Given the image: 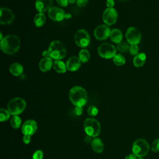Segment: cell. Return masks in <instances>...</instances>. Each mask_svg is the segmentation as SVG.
<instances>
[{
  "label": "cell",
  "instance_id": "1",
  "mask_svg": "<svg viewBox=\"0 0 159 159\" xmlns=\"http://www.w3.org/2000/svg\"><path fill=\"white\" fill-rule=\"evenodd\" d=\"M20 46L19 38L15 35H8L1 40V50L9 55H12L17 52Z\"/></svg>",
  "mask_w": 159,
  "mask_h": 159
},
{
  "label": "cell",
  "instance_id": "2",
  "mask_svg": "<svg viewBox=\"0 0 159 159\" xmlns=\"http://www.w3.org/2000/svg\"><path fill=\"white\" fill-rule=\"evenodd\" d=\"M69 98L71 102L76 106H83L88 100L86 90L78 86L73 87L69 92Z\"/></svg>",
  "mask_w": 159,
  "mask_h": 159
},
{
  "label": "cell",
  "instance_id": "3",
  "mask_svg": "<svg viewBox=\"0 0 159 159\" xmlns=\"http://www.w3.org/2000/svg\"><path fill=\"white\" fill-rule=\"evenodd\" d=\"M48 57L56 60H60L66 55V48L64 45L58 40L52 41L47 50Z\"/></svg>",
  "mask_w": 159,
  "mask_h": 159
},
{
  "label": "cell",
  "instance_id": "4",
  "mask_svg": "<svg viewBox=\"0 0 159 159\" xmlns=\"http://www.w3.org/2000/svg\"><path fill=\"white\" fill-rule=\"evenodd\" d=\"M84 129L87 135L96 137L101 132V125L98 120L93 118H87L84 122Z\"/></svg>",
  "mask_w": 159,
  "mask_h": 159
},
{
  "label": "cell",
  "instance_id": "5",
  "mask_svg": "<svg viewBox=\"0 0 159 159\" xmlns=\"http://www.w3.org/2000/svg\"><path fill=\"white\" fill-rule=\"evenodd\" d=\"M26 107L25 101L20 98H15L10 100L7 104V110L12 116L19 115Z\"/></svg>",
  "mask_w": 159,
  "mask_h": 159
},
{
  "label": "cell",
  "instance_id": "6",
  "mask_svg": "<svg viewBox=\"0 0 159 159\" xmlns=\"http://www.w3.org/2000/svg\"><path fill=\"white\" fill-rule=\"evenodd\" d=\"M132 149L133 154L137 157L142 158L148 153L149 151V145L145 140L139 139L134 142Z\"/></svg>",
  "mask_w": 159,
  "mask_h": 159
},
{
  "label": "cell",
  "instance_id": "7",
  "mask_svg": "<svg viewBox=\"0 0 159 159\" xmlns=\"http://www.w3.org/2000/svg\"><path fill=\"white\" fill-rule=\"evenodd\" d=\"M98 52L99 55L102 58L109 59L113 58L116 55V48L111 43H103L98 47Z\"/></svg>",
  "mask_w": 159,
  "mask_h": 159
},
{
  "label": "cell",
  "instance_id": "8",
  "mask_svg": "<svg viewBox=\"0 0 159 159\" xmlns=\"http://www.w3.org/2000/svg\"><path fill=\"white\" fill-rule=\"evenodd\" d=\"M74 39L76 44L81 48L88 46L90 42V37L88 32L84 29H80L75 34Z\"/></svg>",
  "mask_w": 159,
  "mask_h": 159
},
{
  "label": "cell",
  "instance_id": "9",
  "mask_svg": "<svg viewBox=\"0 0 159 159\" xmlns=\"http://www.w3.org/2000/svg\"><path fill=\"white\" fill-rule=\"evenodd\" d=\"M125 37L127 42L130 45H137L140 43L142 35L139 29L134 27H130L125 33Z\"/></svg>",
  "mask_w": 159,
  "mask_h": 159
},
{
  "label": "cell",
  "instance_id": "10",
  "mask_svg": "<svg viewBox=\"0 0 159 159\" xmlns=\"http://www.w3.org/2000/svg\"><path fill=\"white\" fill-rule=\"evenodd\" d=\"M117 12L114 8H107L102 14V20L107 25H112L117 19Z\"/></svg>",
  "mask_w": 159,
  "mask_h": 159
},
{
  "label": "cell",
  "instance_id": "11",
  "mask_svg": "<svg viewBox=\"0 0 159 159\" xmlns=\"http://www.w3.org/2000/svg\"><path fill=\"white\" fill-rule=\"evenodd\" d=\"M15 19L12 11L6 7H1L0 9V23L1 24H11Z\"/></svg>",
  "mask_w": 159,
  "mask_h": 159
},
{
  "label": "cell",
  "instance_id": "12",
  "mask_svg": "<svg viewBox=\"0 0 159 159\" xmlns=\"http://www.w3.org/2000/svg\"><path fill=\"white\" fill-rule=\"evenodd\" d=\"M111 30L108 26L102 24L97 26L94 30V35L99 40H104L110 36Z\"/></svg>",
  "mask_w": 159,
  "mask_h": 159
},
{
  "label": "cell",
  "instance_id": "13",
  "mask_svg": "<svg viewBox=\"0 0 159 159\" xmlns=\"http://www.w3.org/2000/svg\"><path fill=\"white\" fill-rule=\"evenodd\" d=\"M37 129V124L33 119H29L24 122L22 125V132L24 135H32Z\"/></svg>",
  "mask_w": 159,
  "mask_h": 159
},
{
  "label": "cell",
  "instance_id": "14",
  "mask_svg": "<svg viewBox=\"0 0 159 159\" xmlns=\"http://www.w3.org/2000/svg\"><path fill=\"white\" fill-rule=\"evenodd\" d=\"M64 11L58 7H52L48 11V17L55 21H61L65 19Z\"/></svg>",
  "mask_w": 159,
  "mask_h": 159
},
{
  "label": "cell",
  "instance_id": "15",
  "mask_svg": "<svg viewBox=\"0 0 159 159\" xmlns=\"http://www.w3.org/2000/svg\"><path fill=\"white\" fill-rule=\"evenodd\" d=\"M52 5V0H36L35 6L39 12L48 11Z\"/></svg>",
  "mask_w": 159,
  "mask_h": 159
},
{
  "label": "cell",
  "instance_id": "16",
  "mask_svg": "<svg viewBox=\"0 0 159 159\" xmlns=\"http://www.w3.org/2000/svg\"><path fill=\"white\" fill-rule=\"evenodd\" d=\"M66 65L69 71H75L80 68L81 66V60L78 57H71L66 61Z\"/></svg>",
  "mask_w": 159,
  "mask_h": 159
},
{
  "label": "cell",
  "instance_id": "17",
  "mask_svg": "<svg viewBox=\"0 0 159 159\" xmlns=\"http://www.w3.org/2000/svg\"><path fill=\"white\" fill-rule=\"evenodd\" d=\"M53 65L52 59L50 57H44L39 62V69L42 72L49 71Z\"/></svg>",
  "mask_w": 159,
  "mask_h": 159
},
{
  "label": "cell",
  "instance_id": "18",
  "mask_svg": "<svg viewBox=\"0 0 159 159\" xmlns=\"http://www.w3.org/2000/svg\"><path fill=\"white\" fill-rule=\"evenodd\" d=\"M122 33L119 29H114L112 30H111L110 38L112 42L118 44L122 41Z\"/></svg>",
  "mask_w": 159,
  "mask_h": 159
},
{
  "label": "cell",
  "instance_id": "19",
  "mask_svg": "<svg viewBox=\"0 0 159 159\" xmlns=\"http://www.w3.org/2000/svg\"><path fill=\"white\" fill-rule=\"evenodd\" d=\"M91 148L93 150L98 153H100L103 151L104 145L102 140L99 138H94L93 139L91 143Z\"/></svg>",
  "mask_w": 159,
  "mask_h": 159
},
{
  "label": "cell",
  "instance_id": "20",
  "mask_svg": "<svg viewBox=\"0 0 159 159\" xmlns=\"http://www.w3.org/2000/svg\"><path fill=\"white\" fill-rule=\"evenodd\" d=\"M146 55L144 53H138L133 59V63L135 67H142L145 63Z\"/></svg>",
  "mask_w": 159,
  "mask_h": 159
},
{
  "label": "cell",
  "instance_id": "21",
  "mask_svg": "<svg viewBox=\"0 0 159 159\" xmlns=\"http://www.w3.org/2000/svg\"><path fill=\"white\" fill-rule=\"evenodd\" d=\"M9 71L11 74L14 76H18L23 72V67L19 63H14L9 67Z\"/></svg>",
  "mask_w": 159,
  "mask_h": 159
},
{
  "label": "cell",
  "instance_id": "22",
  "mask_svg": "<svg viewBox=\"0 0 159 159\" xmlns=\"http://www.w3.org/2000/svg\"><path fill=\"white\" fill-rule=\"evenodd\" d=\"M45 15L43 12L37 13L34 18V23L37 27H40L43 25L45 22Z\"/></svg>",
  "mask_w": 159,
  "mask_h": 159
},
{
  "label": "cell",
  "instance_id": "23",
  "mask_svg": "<svg viewBox=\"0 0 159 159\" xmlns=\"http://www.w3.org/2000/svg\"><path fill=\"white\" fill-rule=\"evenodd\" d=\"M53 68L58 73H64L66 71V65L61 60H55L53 63Z\"/></svg>",
  "mask_w": 159,
  "mask_h": 159
},
{
  "label": "cell",
  "instance_id": "24",
  "mask_svg": "<svg viewBox=\"0 0 159 159\" xmlns=\"http://www.w3.org/2000/svg\"><path fill=\"white\" fill-rule=\"evenodd\" d=\"M79 58L83 63H86L88 61L90 58V54L88 50L82 49L79 52Z\"/></svg>",
  "mask_w": 159,
  "mask_h": 159
},
{
  "label": "cell",
  "instance_id": "25",
  "mask_svg": "<svg viewBox=\"0 0 159 159\" xmlns=\"http://www.w3.org/2000/svg\"><path fill=\"white\" fill-rule=\"evenodd\" d=\"M21 118L18 116H13V117L11 118V120H10V123L11 126L12 127V128L14 129H18L20 127V126L21 125Z\"/></svg>",
  "mask_w": 159,
  "mask_h": 159
},
{
  "label": "cell",
  "instance_id": "26",
  "mask_svg": "<svg viewBox=\"0 0 159 159\" xmlns=\"http://www.w3.org/2000/svg\"><path fill=\"white\" fill-rule=\"evenodd\" d=\"M113 62L117 66L123 65L125 63V58L122 54H116V55L112 58Z\"/></svg>",
  "mask_w": 159,
  "mask_h": 159
},
{
  "label": "cell",
  "instance_id": "27",
  "mask_svg": "<svg viewBox=\"0 0 159 159\" xmlns=\"http://www.w3.org/2000/svg\"><path fill=\"white\" fill-rule=\"evenodd\" d=\"M116 48L119 52H122V53H125V52H127L129 50L130 46H129V44L128 42L122 41L120 43L117 44Z\"/></svg>",
  "mask_w": 159,
  "mask_h": 159
},
{
  "label": "cell",
  "instance_id": "28",
  "mask_svg": "<svg viewBox=\"0 0 159 159\" xmlns=\"http://www.w3.org/2000/svg\"><path fill=\"white\" fill-rule=\"evenodd\" d=\"M10 112L8 110L1 108L0 110V120L1 122L7 121L10 117Z\"/></svg>",
  "mask_w": 159,
  "mask_h": 159
},
{
  "label": "cell",
  "instance_id": "29",
  "mask_svg": "<svg viewBox=\"0 0 159 159\" xmlns=\"http://www.w3.org/2000/svg\"><path fill=\"white\" fill-rule=\"evenodd\" d=\"M88 113L91 116H96L98 113V109L96 106H91L88 109Z\"/></svg>",
  "mask_w": 159,
  "mask_h": 159
},
{
  "label": "cell",
  "instance_id": "30",
  "mask_svg": "<svg viewBox=\"0 0 159 159\" xmlns=\"http://www.w3.org/2000/svg\"><path fill=\"white\" fill-rule=\"evenodd\" d=\"M152 150L154 152H159V139L155 140L152 144Z\"/></svg>",
  "mask_w": 159,
  "mask_h": 159
},
{
  "label": "cell",
  "instance_id": "31",
  "mask_svg": "<svg viewBox=\"0 0 159 159\" xmlns=\"http://www.w3.org/2000/svg\"><path fill=\"white\" fill-rule=\"evenodd\" d=\"M129 51L131 55H136L138 54L139 52V47L137 45H130Z\"/></svg>",
  "mask_w": 159,
  "mask_h": 159
},
{
  "label": "cell",
  "instance_id": "32",
  "mask_svg": "<svg viewBox=\"0 0 159 159\" xmlns=\"http://www.w3.org/2000/svg\"><path fill=\"white\" fill-rule=\"evenodd\" d=\"M43 156V152L40 150H36L32 156V159H42Z\"/></svg>",
  "mask_w": 159,
  "mask_h": 159
},
{
  "label": "cell",
  "instance_id": "33",
  "mask_svg": "<svg viewBox=\"0 0 159 159\" xmlns=\"http://www.w3.org/2000/svg\"><path fill=\"white\" fill-rule=\"evenodd\" d=\"M58 4L61 7H66L68 6V0H56Z\"/></svg>",
  "mask_w": 159,
  "mask_h": 159
},
{
  "label": "cell",
  "instance_id": "34",
  "mask_svg": "<svg viewBox=\"0 0 159 159\" xmlns=\"http://www.w3.org/2000/svg\"><path fill=\"white\" fill-rule=\"evenodd\" d=\"M88 2V0H77L76 4L79 7L85 6Z\"/></svg>",
  "mask_w": 159,
  "mask_h": 159
},
{
  "label": "cell",
  "instance_id": "35",
  "mask_svg": "<svg viewBox=\"0 0 159 159\" xmlns=\"http://www.w3.org/2000/svg\"><path fill=\"white\" fill-rule=\"evenodd\" d=\"M83 108L81 106H76L75 108V113L77 116H80L82 114Z\"/></svg>",
  "mask_w": 159,
  "mask_h": 159
},
{
  "label": "cell",
  "instance_id": "36",
  "mask_svg": "<svg viewBox=\"0 0 159 159\" xmlns=\"http://www.w3.org/2000/svg\"><path fill=\"white\" fill-rule=\"evenodd\" d=\"M30 135H24V137L22 138V141L24 142V143L25 144H29L30 142Z\"/></svg>",
  "mask_w": 159,
  "mask_h": 159
},
{
  "label": "cell",
  "instance_id": "37",
  "mask_svg": "<svg viewBox=\"0 0 159 159\" xmlns=\"http://www.w3.org/2000/svg\"><path fill=\"white\" fill-rule=\"evenodd\" d=\"M114 0H107L106 1V6L107 8H113L114 6Z\"/></svg>",
  "mask_w": 159,
  "mask_h": 159
},
{
  "label": "cell",
  "instance_id": "38",
  "mask_svg": "<svg viewBox=\"0 0 159 159\" xmlns=\"http://www.w3.org/2000/svg\"><path fill=\"white\" fill-rule=\"evenodd\" d=\"M125 159H137V157L134 154H129L125 157Z\"/></svg>",
  "mask_w": 159,
  "mask_h": 159
},
{
  "label": "cell",
  "instance_id": "39",
  "mask_svg": "<svg viewBox=\"0 0 159 159\" xmlns=\"http://www.w3.org/2000/svg\"><path fill=\"white\" fill-rule=\"evenodd\" d=\"M92 140H91V137H89V136H86V138H85V139H84V142L86 143H91V142H92Z\"/></svg>",
  "mask_w": 159,
  "mask_h": 159
},
{
  "label": "cell",
  "instance_id": "40",
  "mask_svg": "<svg viewBox=\"0 0 159 159\" xmlns=\"http://www.w3.org/2000/svg\"><path fill=\"white\" fill-rule=\"evenodd\" d=\"M71 17V15L70 13H65V19H70Z\"/></svg>",
  "mask_w": 159,
  "mask_h": 159
},
{
  "label": "cell",
  "instance_id": "41",
  "mask_svg": "<svg viewBox=\"0 0 159 159\" xmlns=\"http://www.w3.org/2000/svg\"><path fill=\"white\" fill-rule=\"evenodd\" d=\"M77 1V0H68V2L70 4H73L75 2H76Z\"/></svg>",
  "mask_w": 159,
  "mask_h": 159
},
{
  "label": "cell",
  "instance_id": "42",
  "mask_svg": "<svg viewBox=\"0 0 159 159\" xmlns=\"http://www.w3.org/2000/svg\"><path fill=\"white\" fill-rule=\"evenodd\" d=\"M118 1H126V0H118Z\"/></svg>",
  "mask_w": 159,
  "mask_h": 159
},
{
  "label": "cell",
  "instance_id": "43",
  "mask_svg": "<svg viewBox=\"0 0 159 159\" xmlns=\"http://www.w3.org/2000/svg\"><path fill=\"white\" fill-rule=\"evenodd\" d=\"M139 159H143V158H139Z\"/></svg>",
  "mask_w": 159,
  "mask_h": 159
}]
</instances>
